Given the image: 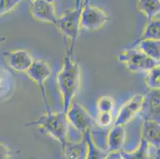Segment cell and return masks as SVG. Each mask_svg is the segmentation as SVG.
<instances>
[{
  "label": "cell",
  "instance_id": "obj_7",
  "mask_svg": "<svg viewBox=\"0 0 160 159\" xmlns=\"http://www.w3.org/2000/svg\"><path fill=\"white\" fill-rule=\"evenodd\" d=\"M110 20L107 13L98 7L89 5L86 2L81 14L80 26L86 30H97L103 27Z\"/></svg>",
  "mask_w": 160,
  "mask_h": 159
},
{
  "label": "cell",
  "instance_id": "obj_12",
  "mask_svg": "<svg viewBox=\"0 0 160 159\" xmlns=\"http://www.w3.org/2000/svg\"><path fill=\"white\" fill-rule=\"evenodd\" d=\"M141 138L146 141L155 151L160 148V122L142 119Z\"/></svg>",
  "mask_w": 160,
  "mask_h": 159
},
{
  "label": "cell",
  "instance_id": "obj_19",
  "mask_svg": "<svg viewBox=\"0 0 160 159\" xmlns=\"http://www.w3.org/2000/svg\"><path fill=\"white\" fill-rule=\"evenodd\" d=\"M138 7L148 21L160 14L159 0H138Z\"/></svg>",
  "mask_w": 160,
  "mask_h": 159
},
{
  "label": "cell",
  "instance_id": "obj_30",
  "mask_svg": "<svg viewBox=\"0 0 160 159\" xmlns=\"http://www.w3.org/2000/svg\"><path fill=\"white\" fill-rule=\"evenodd\" d=\"M159 2H160V0H159Z\"/></svg>",
  "mask_w": 160,
  "mask_h": 159
},
{
  "label": "cell",
  "instance_id": "obj_20",
  "mask_svg": "<svg viewBox=\"0 0 160 159\" xmlns=\"http://www.w3.org/2000/svg\"><path fill=\"white\" fill-rule=\"evenodd\" d=\"M144 39L160 40V17L158 18L156 16L152 19L149 20L141 37L136 42H139Z\"/></svg>",
  "mask_w": 160,
  "mask_h": 159
},
{
  "label": "cell",
  "instance_id": "obj_6",
  "mask_svg": "<svg viewBox=\"0 0 160 159\" xmlns=\"http://www.w3.org/2000/svg\"><path fill=\"white\" fill-rule=\"evenodd\" d=\"M27 74L32 81L35 82L38 86L41 95L42 97L46 112H50L51 109L49 107L46 86H45L46 81L52 75V69L49 64L42 60H34L32 65L27 72Z\"/></svg>",
  "mask_w": 160,
  "mask_h": 159
},
{
  "label": "cell",
  "instance_id": "obj_3",
  "mask_svg": "<svg viewBox=\"0 0 160 159\" xmlns=\"http://www.w3.org/2000/svg\"><path fill=\"white\" fill-rule=\"evenodd\" d=\"M83 8L84 7H75L72 10H68L61 17H58L55 24L57 29L70 42L69 48L73 53L81 30L80 21Z\"/></svg>",
  "mask_w": 160,
  "mask_h": 159
},
{
  "label": "cell",
  "instance_id": "obj_28",
  "mask_svg": "<svg viewBox=\"0 0 160 159\" xmlns=\"http://www.w3.org/2000/svg\"><path fill=\"white\" fill-rule=\"evenodd\" d=\"M154 159H160V148L158 149V151H156V152H155Z\"/></svg>",
  "mask_w": 160,
  "mask_h": 159
},
{
  "label": "cell",
  "instance_id": "obj_14",
  "mask_svg": "<svg viewBox=\"0 0 160 159\" xmlns=\"http://www.w3.org/2000/svg\"><path fill=\"white\" fill-rule=\"evenodd\" d=\"M126 131L124 126L114 125L108 131L106 140V150L110 151H120L125 142Z\"/></svg>",
  "mask_w": 160,
  "mask_h": 159
},
{
  "label": "cell",
  "instance_id": "obj_10",
  "mask_svg": "<svg viewBox=\"0 0 160 159\" xmlns=\"http://www.w3.org/2000/svg\"><path fill=\"white\" fill-rule=\"evenodd\" d=\"M32 14L36 19L55 26L58 16L53 0H31Z\"/></svg>",
  "mask_w": 160,
  "mask_h": 159
},
{
  "label": "cell",
  "instance_id": "obj_16",
  "mask_svg": "<svg viewBox=\"0 0 160 159\" xmlns=\"http://www.w3.org/2000/svg\"><path fill=\"white\" fill-rule=\"evenodd\" d=\"M136 46L138 49L148 57L160 62V40L144 39L139 42H135V43L131 45L132 47L130 48L136 47Z\"/></svg>",
  "mask_w": 160,
  "mask_h": 159
},
{
  "label": "cell",
  "instance_id": "obj_31",
  "mask_svg": "<svg viewBox=\"0 0 160 159\" xmlns=\"http://www.w3.org/2000/svg\"></svg>",
  "mask_w": 160,
  "mask_h": 159
},
{
  "label": "cell",
  "instance_id": "obj_21",
  "mask_svg": "<svg viewBox=\"0 0 160 159\" xmlns=\"http://www.w3.org/2000/svg\"><path fill=\"white\" fill-rule=\"evenodd\" d=\"M146 84L149 89H160V65L147 73Z\"/></svg>",
  "mask_w": 160,
  "mask_h": 159
},
{
  "label": "cell",
  "instance_id": "obj_4",
  "mask_svg": "<svg viewBox=\"0 0 160 159\" xmlns=\"http://www.w3.org/2000/svg\"><path fill=\"white\" fill-rule=\"evenodd\" d=\"M118 59L134 73H148L160 65L159 61L148 57L138 48H128L118 56Z\"/></svg>",
  "mask_w": 160,
  "mask_h": 159
},
{
  "label": "cell",
  "instance_id": "obj_27",
  "mask_svg": "<svg viewBox=\"0 0 160 159\" xmlns=\"http://www.w3.org/2000/svg\"><path fill=\"white\" fill-rule=\"evenodd\" d=\"M88 2H89V0H75V7H84Z\"/></svg>",
  "mask_w": 160,
  "mask_h": 159
},
{
  "label": "cell",
  "instance_id": "obj_23",
  "mask_svg": "<svg viewBox=\"0 0 160 159\" xmlns=\"http://www.w3.org/2000/svg\"><path fill=\"white\" fill-rule=\"evenodd\" d=\"M112 112H98L96 122L101 127H107L112 123Z\"/></svg>",
  "mask_w": 160,
  "mask_h": 159
},
{
  "label": "cell",
  "instance_id": "obj_26",
  "mask_svg": "<svg viewBox=\"0 0 160 159\" xmlns=\"http://www.w3.org/2000/svg\"><path fill=\"white\" fill-rule=\"evenodd\" d=\"M105 159H123L121 151H110L108 153Z\"/></svg>",
  "mask_w": 160,
  "mask_h": 159
},
{
  "label": "cell",
  "instance_id": "obj_5",
  "mask_svg": "<svg viewBox=\"0 0 160 159\" xmlns=\"http://www.w3.org/2000/svg\"><path fill=\"white\" fill-rule=\"evenodd\" d=\"M66 116L69 125L82 135L87 131H92L96 124L95 119L85 107L77 102H72L66 112Z\"/></svg>",
  "mask_w": 160,
  "mask_h": 159
},
{
  "label": "cell",
  "instance_id": "obj_17",
  "mask_svg": "<svg viewBox=\"0 0 160 159\" xmlns=\"http://www.w3.org/2000/svg\"><path fill=\"white\" fill-rule=\"evenodd\" d=\"M83 138L86 141L88 151L85 159H105L108 151L106 149L99 147L92 138L91 131H87L83 135Z\"/></svg>",
  "mask_w": 160,
  "mask_h": 159
},
{
  "label": "cell",
  "instance_id": "obj_13",
  "mask_svg": "<svg viewBox=\"0 0 160 159\" xmlns=\"http://www.w3.org/2000/svg\"><path fill=\"white\" fill-rule=\"evenodd\" d=\"M15 90V81L12 73L0 65V103L12 97Z\"/></svg>",
  "mask_w": 160,
  "mask_h": 159
},
{
  "label": "cell",
  "instance_id": "obj_2",
  "mask_svg": "<svg viewBox=\"0 0 160 159\" xmlns=\"http://www.w3.org/2000/svg\"><path fill=\"white\" fill-rule=\"evenodd\" d=\"M26 127H41L49 134L52 138L60 142L63 149L66 143L69 142V123L67 119L66 113L63 111L60 112H46V114L41 116L35 120L28 122Z\"/></svg>",
  "mask_w": 160,
  "mask_h": 159
},
{
  "label": "cell",
  "instance_id": "obj_24",
  "mask_svg": "<svg viewBox=\"0 0 160 159\" xmlns=\"http://www.w3.org/2000/svg\"><path fill=\"white\" fill-rule=\"evenodd\" d=\"M22 0H0V16L9 13Z\"/></svg>",
  "mask_w": 160,
  "mask_h": 159
},
{
  "label": "cell",
  "instance_id": "obj_11",
  "mask_svg": "<svg viewBox=\"0 0 160 159\" xmlns=\"http://www.w3.org/2000/svg\"><path fill=\"white\" fill-rule=\"evenodd\" d=\"M7 64L13 70L18 72H27L31 66L34 59L26 49H16L14 51L4 52Z\"/></svg>",
  "mask_w": 160,
  "mask_h": 159
},
{
  "label": "cell",
  "instance_id": "obj_18",
  "mask_svg": "<svg viewBox=\"0 0 160 159\" xmlns=\"http://www.w3.org/2000/svg\"><path fill=\"white\" fill-rule=\"evenodd\" d=\"M151 148L149 144L141 138L139 146L132 151H121L123 159H151Z\"/></svg>",
  "mask_w": 160,
  "mask_h": 159
},
{
  "label": "cell",
  "instance_id": "obj_22",
  "mask_svg": "<svg viewBox=\"0 0 160 159\" xmlns=\"http://www.w3.org/2000/svg\"><path fill=\"white\" fill-rule=\"evenodd\" d=\"M115 107V100L109 96H100L97 102L98 112H112Z\"/></svg>",
  "mask_w": 160,
  "mask_h": 159
},
{
  "label": "cell",
  "instance_id": "obj_1",
  "mask_svg": "<svg viewBox=\"0 0 160 159\" xmlns=\"http://www.w3.org/2000/svg\"><path fill=\"white\" fill-rule=\"evenodd\" d=\"M57 84L62 99V111L66 113L72 100L80 90L81 69L79 64L73 60V52L65 46L63 66L57 75Z\"/></svg>",
  "mask_w": 160,
  "mask_h": 159
},
{
  "label": "cell",
  "instance_id": "obj_15",
  "mask_svg": "<svg viewBox=\"0 0 160 159\" xmlns=\"http://www.w3.org/2000/svg\"><path fill=\"white\" fill-rule=\"evenodd\" d=\"M64 159H85L87 155L86 141L85 138L78 142H68L63 149Z\"/></svg>",
  "mask_w": 160,
  "mask_h": 159
},
{
  "label": "cell",
  "instance_id": "obj_29",
  "mask_svg": "<svg viewBox=\"0 0 160 159\" xmlns=\"http://www.w3.org/2000/svg\"><path fill=\"white\" fill-rule=\"evenodd\" d=\"M6 39L7 38H6L5 37H2V36H1V37H0V44L3 43V42L6 41Z\"/></svg>",
  "mask_w": 160,
  "mask_h": 159
},
{
  "label": "cell",
  "instance_id": "obj_25",
  "mask_svg": "<svg viewBox=\"0 0 160 159\" xmlns=\"http://www.w3.org/2000/svg\"><path fill=\"white\" fill-rule=\"evenodd\" d=\"M14 155V152L11 148L5 144L0 142V159H10Z\"/></svg>",
  "mask_w": 160,
  "mask_h": 159
},
{
  "label": "cell",
  "instance_id": "obj_9",
  "mask_svg": "<svg viewBox=\"0 0 160 159\" xmlns=\"http://www.w3.org/2000/svg\"><path fill=\"white\" fill-rule=\"evenodd\" d=\"M143 97L144 94H137L128 100L119 111L114 125L125 126L136 117L142 108Z\"/></svg>",
  "mask_w": 160,
  "mask_h": 159
},
{
  "label": "cell",
  "instance_id": "obj_8",
  "mask_svg": "<svg viewBox=\"0 0 160 159\" xmlns=\"http://www.w3.org/2000/svg\"><path fill=\"white\" fill-rule=\"evenodd\" d=\"M139 115L142 119L160 122V89H149L144 94L142 108Z\"/></svg>",
  "mask_w": 160,
  "mask_h": 159
}]
</instances>
